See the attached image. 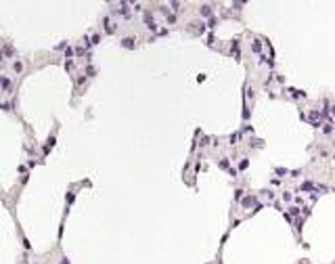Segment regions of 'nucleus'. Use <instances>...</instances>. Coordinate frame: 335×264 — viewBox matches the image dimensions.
<instances>
[{"label": "nucleus", "instance_id": "obj_1", "mask_svg": "<svg viewBox=\"0 0 335 264\" xmlns=\"http://www.w3.org/2000/svg\"><path fill=\"white\" fill-rule=\"evenodd\" d=\"M124 46H126V48H132V46H134V40H132V38H126V40H124Z\"/></svg>", "mask_w": 335, "mask_h": 264}, {"label": "nucleus", "instance_id": "obj_2", "mask_svg": "<svg viewBox=\"0 0 335 264\" xmlns=\"http://www.w3.org/2000/svg\"><path fill=\"white\" fill-rule=\"evenodd\" d=\"M211 11H209V6H201V15H209Z\"/></svg>", "mask_w": 335, "mask_h": 264}, {"label": "nucleus", "instance_id": "obj_3", "mask_svg": "<svg viewBox=\"0 0 335 264\" xmlns=\"http://www.w3.org/2000/svg\"><path fill=\"white\" fill-rule=\"evenodd\" d=\"M0 63H2V52H0Z\"/></svg>", "mask_w": 335, "mask_h": 264}]
</instances>
